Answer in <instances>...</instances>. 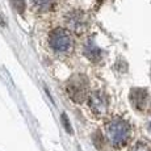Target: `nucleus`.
<instances>
[{"instance_id":"obj_1","label":"nucleus","mask_w":151,"mask_h":151,"mask_svg":"<svg viewBox=\"0 0 151 151\" xmlns=\"http://www.w3.org/2000/svg\"><path fill=\"white\" fill-rule=\"evenodd\" d=\"M130 125L121 118H114L106 125V134L112 145L117 149L125 146L130 139Z\"/></svg>"},{"instance_id":"obj_7","label":"nucleus","mask_w":151,"mask_h":151,"mask_svg":"<svg viewBox=\"0 0 151 151\" xmlns=\"http://www.w3.org/2000/svg\"><path fill=\"white\" fill-rule=\"evenodd\" d=\"M84 54H86V57L88 58V59L93 60V62H97L101 58V50L99 47H96V46L91 45V43H88V45L84 47Z\"/></svg>"},{"instance_id":"obj_2","label":"nucleus","mask_w":151,"mask_h":151,"mask_svg":"<svg viewBox=\"0 0 151 151\" xmlns=\"http://www.w3.org/2000/svg\"><path fill=\"white\" fill-rule=\"evenodd\" d=\"M66 91L74 103L82 104L88 97V79L84 75H74L66 84Z\"/></svg>"},{"instance_id":"obj_9","label":"nucleus","mask_w":151,"mask_h":151,"mask_svg":"<svg viewBox=\"0 0 151 151\" xmlns=\"http://www.w3.org/2000/svg\"><path fill=\"white\" fill-rule=\"evenodd\" d=\"M60 120H62V124H63V126H65V129H66V132L68 133V134H72V127H71V124H70V121H68V118H67V114L66 113H62V116H60Z\"/></svg>"},{"instance_id":"obj_6","label":"nucleus","mask_w":151,"mask_h":151,"mask_svg":"<svg viewBox=\"0 0 151 151\" xmlns=\"http://www.w3.org/2000/svg\"><path fill=\"white\" fill-rule=\"evenodd\" d=\"M67 27L71 29V30L76 32V33H82V32L86 30V25L87 21L84 19V14L82 12H78V11H74L67 16Z\"/></svg>"},{"instance_id":"obj_10","label":"nucleus","mask_w":151,"mask_h":151,"mask_svg":"<svg viewBox=\"0 0 151 151\" xmlns=\"http://www.w3.org/2000/svg\"><path fill=\"white\" fill-rule=\"evenodd\" d=\"M34 4L37 5V7L42 8V9H47V8L51 7V3H53V0H33Z\"/></svg>"},{"instance_id":"obj_5","label":"nucleus","mask_w":151,"mask_h":151,"mask_svg":"<svg viewBox=\"0 0 151 151\" xmlns=\"http://www.w3.org/2000/svg\"><path fill=\"white\" fill-rule=\"evenodd\" d=\"M130 101H132V105L137 110H141V112L146 110V108L149 106V95H147V91L142 88L132 89Z\"/></svg>"},{"instance_id":"obj_8","label":"nucleus","mask_w":151,"mask_h":151,"mask_svg":"<svg viewBox=\"0 0 151 151\" xmlns=\"http://www.w3.org/2000/svg\"><path fill=\"white\" fill-rule=\"evenodd\" d=\"M12 1V5L14 8V11H16L17 13H24L25 11V0H11Z\"/></svg>"},{"instance_id":"obj_4","label":"nucleus","mask_w":151,"mask_h":151,"mask_svg":"<svg viewBox=\"0 0 151 151\" xmlns=\"http://www.w3.org/2000/svg\"><path fill=\"white\" fill-rule=\"evenodd\" d=\"M89 109L97 116H103L108 112V99L101 91H96L88 99Z\"/></svg>"},{"instance_id":"obj_11","label":"nucleus","mask_w":151,"mask_h":151,"mask_svg":"<svg viewBox=\"0 0 151 151\" xmlns=\"http://www.w3.org/2000/svg\"><path fill=\"white\" fill-rule=\"evenodd\" d=\"M133 151H151V150H150V147L147 146L146 143H137Z\"/></svg>"},{"instance_id":"obj_3","label":"nucleus","mask_w":151,"mask_h":151,"mask_svg":"<svg viewBox=\"0 0 151 151\" xmlns=\"http://www.w3.org/2000/svg\"><path fill=\"white\" fill-rule=\"evenodd\" d=\"M49 43L57 53H68L74 47V40L66 29L57 28L49 36Z\"/></svg>"},{"instance_id":"obj_12","label":"nucleus","mask_w":151,"mask_h":151,"mask_svg":"<svg viewBox=\"0 0 151 151\" xmlns=\"http://www.w3.org/2000/svg\"><path fill=\"white\" fill-rule=\"evenodd\" d=\"M150 130H151V124H150Z\"/></svg>"}]
</instances>
